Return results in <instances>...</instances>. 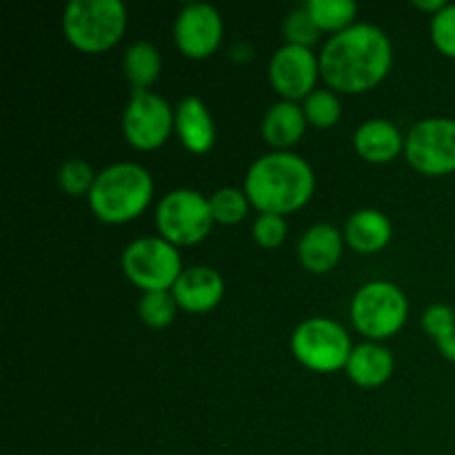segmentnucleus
<instances>
[{"label": "nucleus", "mask_w": 455, "mask_h": 455, "mask_svg": "<svg viewBox=\"0 0 455 455\" xmlns=\"http://www.w3.org/2000/svg\"><path fill=\"white\" fill-rule=\"evenodd\" d=\"M391 69V43L373 25H354L324 44L320 74L329 87L345 93H363L385 80Z\"/></svg>", "instance_id": "nucleus-1"}, {"label": "nucleus", "mask_w": 455, "mask_h": 455, "mask_svg": "<svg viewBox=\"0 0 455 455\" xmlns=\"http://www.w3.org/2000/svg\"><path fill=\"white\" fill-rule=\"evenodd\" d=\"M314 185V172L300 156L278 151L251 164L244 194L262 213L283 216L309 203Z\"/></svg>", "instance_id": "nucleus-2"}, {"label": "nucleus", "mask_w": 455, "mask_h": 455, "mask_svg": "<svg viewBox=\"0 0 455 455\" xmlns=\"http://www.w3.org/2000/svg\"><path fill=\"white\" fill-rule=\"evenodd\" d=\"M154 194V182L140 164L120 163L96 176L89 204L102 222L120 225L140 216Z\"/></svg>", "instance_id": "nucleus-3"}, {"label": "nucleus", "mask_w": 455, "mask_h": 455, "mask_svg": "<svg viewBox=\"0 0 455 455\" xmlns=\"http://www.w3.org/2000/svg\"><path fill=\"white\" fill-rule=\"evenodd\" d=\"M124 27L127 12L120 0H71L62 16L67 40L87 53L114 47L123 38Z\"/></svg>", "instance_id": "nucleus-4"}, {"label": "nucleus", "mask_w": 455, "mask_h": 455, "mask_svg": "<svg viewBox=\"0 0 455 455\" xmlns=\"http://www.w3.org/2000/svg\"><path fill=\"white\" fill-rule=\"evenodd\" d=\"M351 320L367 338H389L407 320V298L391 283H369L351 302Z\"/></svg>", "instance_id": "nucleus-5"}, {"label": "nucleus", "mask_w": 455, "mask_h": 455, "mask_svg": "<svg viewBox=\"0 0 455 455\" xmlns=\"http://www.w3.org/2000/svg\"><path fill=\"white\" fill-rule=\"evenodd\" d=\"M123 267L136 287L149 291H167L180 278V253L172 243L160 238H142L124 249Z\"/></svg>", "instance_id": "nucleus-6"}, {"label": "nucleus", "mask_w": 455, "mask_h": 455, "mask_svg": "<svg viewBox=\"0 0 455 455\" xmlns=\"http://www.w3.org/2000/svg\"><path fill=\"white\" fill-rule=\"evenodd\" d=\"M293 355L314 371H336L347 367L351 342L345 329L327 318H311L296 329L291 338Z\"/></svg>", "instance_id": "nucleus-7"}, {"label": "nucleus", "mask_w": 455, "mask_h": 455, "mask_svg": "<svg viewBox=\"0 0 455 455\" xmlns=\"http://www.w3.org/2000/svg\"><path fill=\"white\" fill-rule=\"evenodd\" d=\"M156 222L167 243L196 244L212 229V204L198 191H172L160 203Z\"/></svg>", "instance_id": "nucleus-8"}, {"label": "nucleus", "mask_w": 455, "mask_h": 455, "mask_svg": "<svg viewBox=\"0 0 455 455\" xmlns=\"http://www.w3.org/2000/svg\"><path fill=\"white\" fill-rule=\"evenodd\" d=\"M413 169L427 176L455 172V120L429 118L418 123L404 142Z\"/></svg>", "instance_id": "nucleus-9"}, {"label": "nucleus", "mask_w": 455, "mask_h": 455, "mask_svg": "<svg viewBox=\"0 0 455 455\" xmlns=\"http://www.w3.org/2000/svg\"><path fill=\"white\" fill-rule=\"evenodd\" d=\"M176 124L172 107L156 93L133 89V98L124 111L123 129L132 147L140 151H154L163 145Z\"/></svg>", "instance_id": "nucleus-10"}, {"label": "nucleus", "mask_w": 455, "mask_h": 455, "mask_svg": "<svg viewBox=\"0 0 455 455\" xmlns=\"http://www.w3.org/2000/svg\"><path fill=\"white\" fill-rule=\"evenodd\" d=\"M269 78L275 92L289 100L309 96L318 78V60L311 49L284 44L271 58Z\"/></svg>", "instance_id": "nucleus-11"}, {"label": "nucleus", "mask_w": 455, "mask_h": 455, "mask_svg": "<svg viewBox=\"0 0 455 455\" xmlns=\"http://www.w3.org/2000/svg\"><path fill=\"white\" fill-rule=\"evenodd\" d=\"M222 38L220 13L209 4H189L176 20V44L187 58L203 60L218 49Z\"/></svg>", "instance_id": "nucleus-12"}, {"label": "nucleus", "mask_w": 455, "mask_h": 455, "mask_svg": "<svg viewBox=\"0 0 455 455\" xmlns=\"http://www.w3.org/2000/svg\"><path fill=\"white\" fill-rule=\"evenodd\" d=\"M222 291H225L222 278L209 267H191L182 271L178 283L173 284V298L178 307L194 314L213 309L220 302Z\"/></svg>", "instance_id": "nucleus-13"}, {"label": "nucleus", "mask_w": 455, "mask_h": 455, "mask_svg": "<svg viewBox=\"0 0 455 455\" xmlns=\"http://www.w3.org/2000/svg\"><path fill=\"white\" fill-rule=\"evenodd\" d=\"M176 127L182 145L189 151H194V154H207L213 147V140H216V129H213L212 116H209L203 100L196 96L185 98L178 105Z\"/></svg>", "instance_id": "nucleus-14"}, {"label": "nucleus", "mask_w": 455, "mask_h": 455, "mask_svg": "<svg viewBox=\"0 0 455 455\" xmlns=\"http://www.w3.org/2000/svg\"><path fill=\"white\" fill-rule=\"evenodd\" d=\"M300 262L314 274H327L338 265L342 256V240L331 225H314L298 247Z\"/></svg>", "instance_id": "nucleus-15"}, {"label": "nucleus", "mask_w": 455, "mask_h": 455, "mask_svg": "<svg viewBox=\"0 0 455 455\" xmlns=\"http://www.w3.org/2000/svg\"><path fill=\"white\" fill-rule=\"evenodd\" d=\"M355 151L369 163H389L403 151V136L389 120H369L355 132Z\"/></svg>", "instance_id": "nucleus-16"}, {"label": "nucleus", "mask_w": 455, "mask_h": 455, "mask_svg": "<svg viewBox=\"0 0 455 455\" xmlns=\"http://www.w3.org/2000/svg\"><path fill=\"white\" fill-rule=\"evenodd\" d=\"M347 373L360 387H380L394 373V355L380 345H360L351 351Z\"/></svg>", "instance_id": "nucleus-17"}, {"label": "nucleus", "mask_w": 455, "mask_h": 455, "mask_svg": "<svg viewBox=\"0 0 455 455\" xmlns=\"http://www.w3.org/2000/svg\"><path fill=\"white\" fill-rule=\"evenodd\" d=\"M347 243L360 253H376L391 240V222L376 209H363L347 222Z\"/></svg>", "instance_id": "nucleus-18"}, {"label": "nucleus", "mask_w": 455, "mask_h": 455, "mask_svg": "<svg viewBox=\"0 0 455 455\" xmlns=\"http://www.w3.org/2000/svg\"><path fill=\"white\" fill-rule=\"evenodd\" d=\"M305 127L307 116L300 107L293 102H278L267 111L265 123H262V136L271 147L287 149L300 140Z\"/></svg>", "instance_id": "nucleus-19"}, {"label": "nucleus", "mask_w": 455, "mask_h": 455, "mask_svg": "<svg viewBox=\"0 0 455 455\" xmlns=\"http://www.w3.org/2000/svg\"><path fill=\"white\" fill-rule=\"evenodd\" d=\"M124 74L133 89H147L160 76V56L154 44L136 43L124 53Z\"/></svg>", "instance_id": "nucleus-20"}, {"label": "nucleus", "mask_w": 455, "mask_h": 455, "mask_svg": "<svg viewBox=\"0 0 455 455\" xmlns=\"http://www.w3.org/2000/svg\"><path fill=\"white\" fill-rule=\"evenodd\" d=\"M307 13L320 31H345L358 13V7L351 0H309L305 4Z\"/></svg>", "instance_id": "nucleus-21"}, {"label": "nucleus", "mask_w": 455, "mask_h": 455, "mask_svg": "<svg viewBox=\"0 0 455 455\" xmlns=\"http://www.w3.org/2000/svg\"><path fill=\"white\" fill-rule=\"evenodd\" d=\"M176 298L167 291H149L140 300V318L145 320L149 327L163 329L167 324H172V320L176 318Z\"/></svg>", "instance_id": "nucleus-22"}, {"label": "nucleus", "mask_w": 455, "mask_h": 455, "mask_svg": "<svg viewBox=\"0 0 455 455\" xmlns=\"http://www.w3.org/2000/svg\"><path fill=\"white\" fill-rule=\"evenodd\" d=\"M209 204H212L213 220L222 222V225H235L247 216L249 198L238 189H220L218 194H213Z\"/></svg>", "instance_id": "nucleus-23"}, {"label": "nucleus", "mask_w": 455, "mask_h": 455, "mask_svg": "<svg viewBox=\"0 0 455 455\" xmlns=\"http://www.w3.org/2000/svg\"><path fill=\"white\" fill-rule=\"evenodd\" d=\"M305 116L318 129H329L340 118V102L331 92H311L305 102Z\"/></svg>", "instance_id": "nucleus-24"}, {"label": "nucleus", "mask_w": 455, "mask_h": 455, "mask_svg": "<svg viewBox=\"0 0 455 455\" xmlns=\"http://www.w3.org/2000/svg\"><path fill=\"white\" fill-rule=\"evenodd\" d=\"M58 182H60L62 191L69 196H84L92 191L96 176H93L92 167L83 160H67L58 173Z\"/></svg>", "instance_id": "nucleus-25"}, {"label": "nucleus", "mask_w": 455, "mask_h": 455, "mask_svg": "<svg viewBox=\"0 0 455 455\" xmlns=\"http://www.w3.org/2000/svg\"><path fill=\"white\" fill-rule=\"evenodd\" d=\"M431 38L440 53L455 58V4H447L431 22Z\"/></svg>", "instance_id": "nucleus-26"}, {"label": "nucleus", "mask_w": 455, "mask_h": 455, "mask_svg": "<svg viewBox=\"0 0 455 455\" xmlns=\"http://www.w3.org/2000/svg\"><path fill=\"white\" fill-rule=\"evenodd\" d=\"M320 29L315 27V22L311 20V16L307 13V9H296L291 16L284 20V36H287L289 44H298V47H307L318 40Z\"/></svg>", "instance_id": "nucleus-27"}, {"label": "nucleus", "mask_w": 455, "mask_h": 455, "mask_svg": "<svg viewBox=\"0 0 455 455\" xmlns=\"http://www.w3.org/2000/svg\"><path fill=\"white\" fill-rule=\"evenodd\" d=\"M284 235H287V222H284L283 216H275V213H262L256 225H253V238L267 249L278 247Z\"/></svg>", "instance_id": "nucleus-28"}, {"label": "nucleus", "mask_w": 455, "mask_h": 455, "mask_svg": "<svg viewBox=\"0 0 455 455\" xmlns=\"http://www.w3.org/2000/svg\"><path fill=\"white\" fill-rule=\"evenodd\" d=\"M422 324H425L427 333L434 338L443 336L444 331H449V329L455 324V314L451 307L447 305H434L427 309L425 318H422Z\"/></svg>", "instance_id": "nucleus-29"}, {"label": "nucleus", "mask_w": 455, "mask_h": 455, "mask_svg": "<svg viewBox=\"0 0 455 455\" xmlns=\"http://www.w3.org/2000/svg\"><path fill=\"white\" fill-rule=\"evenodd\" d=\"M435 345H438L440 354H443L444 358L455 363V324L449 331H444L443 336L435 338Z\"/></svg>", "instance_id": "nucleus-30"}, {"label": "nucleus", "mask_w": 455, "mask_h": 455, "mask_svg": "<svg viewBox=\"0 0 455 455\" xmlns=\"http://www.w3.org/2000/svg\"><path fill=\"white\" fill-rule=\"evenodd\" d=\"M416 4L418 9H422V12H443L444 7H447V3H444V0H431V3H422V0H416Z\"/></svg>", "instance_id": "nucleus-31"}]
</instances>
